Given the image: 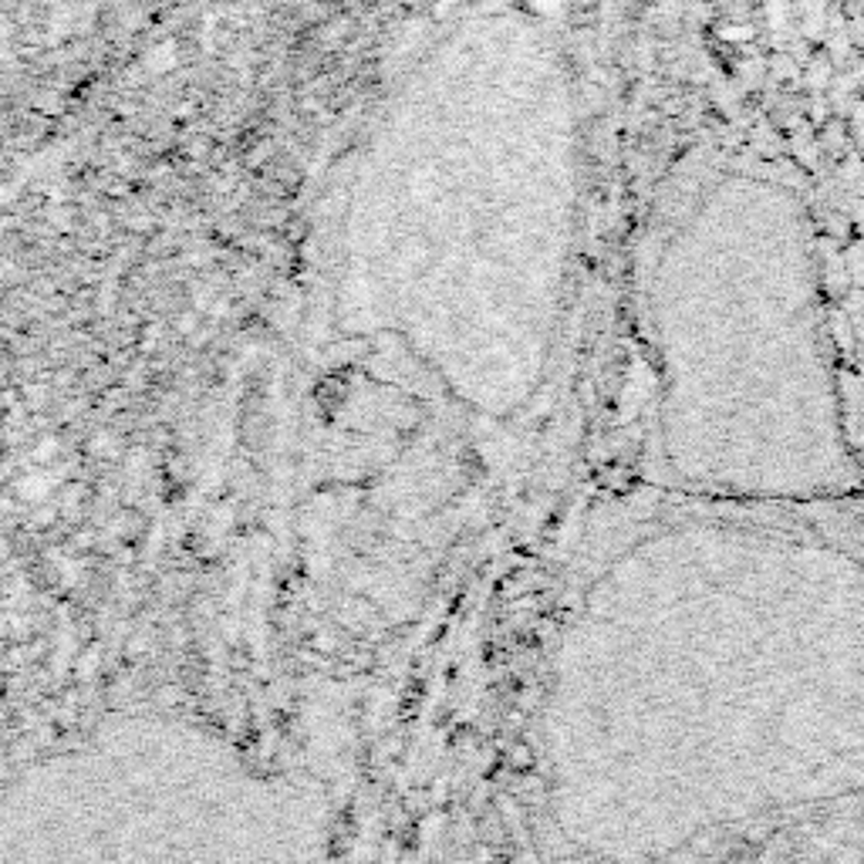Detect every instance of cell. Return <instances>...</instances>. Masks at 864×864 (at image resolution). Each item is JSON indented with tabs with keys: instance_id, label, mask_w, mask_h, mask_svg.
Segmentation results:
<instances>
[]
</instances>
